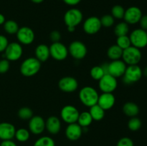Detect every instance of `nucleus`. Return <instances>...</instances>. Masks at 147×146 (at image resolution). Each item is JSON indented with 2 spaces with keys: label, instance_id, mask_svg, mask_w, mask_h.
Listing matches in <instances>:
<instances>
[{
  "label": "nucleus",
  "instance_id": "1",
  "mask_svg": "<svg viewBox=\"0 0 147 146\" xmlns=\"http://www.w3.org/2000/svg\"><path fill=\"white\" fill-rule=\"evenodd\" d=\"M99 94L96 90L90 86L83 87L79 92V99L86 107H90L98 103Z\"/></svg>",
  "mask_w": 147,
  "mask_h": 146
},
{
  "label": "nucleus",
  "instance_id": "2",
  "mask_svg": "<svg viewBox=\"0 0 147 146\" xmlns=\"http://www.w3.org/2000/svg\"><path fill=\"white\" fill-rule=\"evenodd\" d=\"M41 68V62L36 57L26 59L20 65V72L25 77L35 75Z\"/></svg>",
  "mask_w": 147,
  "mask_h": 146
},
{
  "label": "nucleus",
  "instance_id": "3",
  "mask_svg": "<svg viewBox=\"0 0 147 146\" xmlns=\"http://www.w3.org/2000/svg\"><path fill=\"white\" fill-rule=\"evenodd\" d=\"M142 57V54L140 49H138L131 45L123 50L121 58L126 64L136 65L140 62Z\"/></svg>",
  "mask_w": 147,
  "mask_h": 146
},
{
  "label": "nucleus",
  "instance_id": "4",
  "mask_svg": "<svg viewBox=\"0 0 147 146\" xmlns=\"http://www.w3.org/2000/svg\"><path fill=\"white\" fill-rule=\"evenodd\" d=\"M142 76V70L138 64L129 65L123 75V82L126 84H132L139 81Z\"/></svg>",
  "mask_w": 147,
  "mask_h": 146
},
{
  "label": "nucleus",
  "instance_id": "5",
  "mask_svg": "<svg viewBox=\"0 0 147 146\" xmlns=\"http://www.w3.org/2000/svg\"><path fill=\"white\" fill-rule=\"evenodd\" d=\"M131 45L138 49L144 48L147 46V31L142 29H136L131 31L130 36Z\"/></svg>",
  "mask_w": 147,
  "mask_h": 146
},
{
  "label": "nucleus",
  "instance_id": "6",
  "mask_svg": "<svg viewBox=\"0 0 147 146\" xmlns=\"http://www.w3.org/2000/svg\"><path fill=\"white\" fill-rule=\"evenodd\" d=\"M83 19V13L76 8L67 10L64 15V21L67 27H76L82 22Z\"/></svg>",
  "mask_w": 147,
  "mask_h": 146
},
{
  "label": "nucleus",
  "instance_id": "7",
  "mask_svg": "<svg viewBox=\"0 0 147 146\" xmlns=\"http://www.w3.org/2000/svg\"><path fill=\"white\" fill-rule=\"evenodd\" d=\"M79 115L80 113L78 110L75 106L70 104L64 106L60 112L61 119L68 125L77 123Z\"/></svg>",
  "mask_w": 147,
  "mask_h": 146
},
{
  "label": "nucleus",
  "instance_id": "8",
  "mask_svg": "<svg viewBox=\"0 0 147 146\" xmlns=\"http://www.w3.org/2000/svg\"><path fill=\"white\" fill-rule=\"evenodd\" d=\"M49 48H50V56L54 60L62 61L67 58V54H68V49L63 43L60 42H53Z\"/></svg>",
  "mask_w": 147,
  "mask_h": 146
},
{
  "label": "nucleus",
  "instance_id": "9",
  "mask_svg": "<svg viewBox=\"0 0 147 146\" xmlns=\"http://www.w3.org/2000/svg\"><path fill=\"white\" fill-rule=\"evenodd\" d=\"M98 82L99 89L103 92L112 93L117 88V80L109 74H105Z\"/></svg>",
  "mask_w": 147,
  "mask_h": 146
},
{
  "label": "nucleus",
  "instance_id": "10",
  "mask_svg": "<svg viewBox=\"0 0 147 146\" xmlns=\"http://www.w3.org/2000/svg\"><path fill=\"white\" fill-rule=\"evenodd\" d=\"M87 47L86 44L80 41H73L68 47V53L76 60H82L87 54Z\"/></svg>",
  "mask_w": 147,
  "mask_h": 146
},
{
  "label": "nucleus",
  "instance_id": "11",
  "mask_svg": "<svg viewBox=\"0 0 147 146\" xmlns=\"http://www.w3.org/2000/svg\"><path fill=\"white\" fill-rule=\"evenodd\" d=\"M23 54V49L21 44L18 42L9 43L4 51V56L9 61H16L20 59Z\"/></svg>",
  "mask_w": 147,
  "mask_h": 146
},
{
  "label": "nucleus",
  "instance_id": "12",
  "mask_svg": "<svg viewBox=\"0 0 147 146\" xmlns=\"http://www.w3.org/2000/svg\"><path fill=\"white\" fill-rule=\"evenodd\" d=\"M17 37L20 44L30 45L34 40V32L30 27H22L19 29L17 32Z\"/></svg>",
  "mask_w": 147,
  "mask_h": 146
},
{
  "label": "nucleus",
  "instance_id": "13",
  "mask_svg": "<svg viewBox=\"0 0 147 146\" xmlns=\"http://www.w3.org/2000/svg\"><path fill=\"white\" fill-rule=\"evenodd\" d=\"M126 67V64L123 60H113L108 64V74L116 78L122 77L124 74Z\"/></svg>",
  "mask_w": 147,
  "mask_h": 146
},
{
  "label": "nucleus",
  "instance_id": "14",
  "mask_svg": "<svg viewBox=\"0 0 147 146\" xmlns=\"http://www.w3.org/2000/svg\"><path fill=\"white\" fill-rule=\"evenodd\" d=\"M102 25L100 20L97 17H90L85 20L83 23V30L88 34H96L100 31Z\"/></svg>",
  "mask_w": 147,
  "mask_h": 146
},
{
  "label": "nucleus",
  "instance_id": "15",
  "mask_svg": "<svg viewBox=\"0 0 147 146\" xmlns=\"http://www.w3.org/2000/svg\"><path fill=\"white\" fill-rule=\"evenodd\" d=\"M142 15V10L138 7L133 6L125 10L123 19L128 24H135L139 22Z\"/></svg>",
  "mask_w": 147,
  "mask_h": 146
},
{
  "label": "nucleus",
  "instance_id": "16",
  "mask_svg": "<svg viewBox=\"0 0 147 146\" xmlns=\"http://www.w3.org/2000/svg\"><path fill=\"white\" fill-rule=\"evenodd\" d=\"M58 87L60 90L65 92H73L78 87V82L74 77L67 76L59 80Z\"/></svg>",
  "mask_w": 147,
  "mask_h": 146
},
{
  "label": "nucleus",
  "instance_id": "17",
  "mask_svg": "<svg viewBox=\"0 0 147 146\" xmlns=\"http://www.w3.org/2000/svg\"><path fill=\"white\" fill-rule=\"evenodd\" d=\"M45 129V121L39 115L33 116L29 121V130L34 135H40Z\"/></svg>",
  "mask_w": 147,
  "mask_h": 146
},
{
  "label": "nucleus",
  "instance_id": "18",
  "mask_svg": "<svg viewBox=\"0 0 147 146\" xmlns=\"http://www.w3.org/2000/svg\"><path fill=\"white\" fill-rule=\"evenodd\" d=\"M83 134V128L77 123L69 124L65 129V136L68 140L76 141L80 138Z\"/></svg>",
  "mask_w": 147,
  "mask_h": 146
},
{
  "label": "nucleus",
  "instance_id": "19",
  "mask_svg": "<svg viewBox=\"0 0 147 146\" xmlns=\"http://www.w3.org/2000/svg\"><path fill=\"white\" fill-rule=\"evenodd\" d=\"M116 98L113 93L103 92L99 95L97 104L106 111L111 109L114 106Z\"/></svg>",
  "mask_w": 147,
  "mask_h": 146
},
{
  "label": "nucleus",
  "instance_id": "20",
  "mask_svg": "<svg viewBox=\"0 0 147 146\" xmlns=\"http://www.w3.org/2000/svg\"><path fill=\"white\" fill-rule=\"evenodd\" d=\"M16 128L11 123H0V140H12L15 135Z\"/></svg>",
  "mask_w": 147,
  "mask_h": 146
},
{
  "label": "nucleus",
  "instance_id": "21",
  "mask_svg": "<svg viewBox=\"0 0 147 146\" xmlns=\"http://www.w3.org/2000/svg\"><path fill=\"white\" fill-rule=\"evenodd\" d=\"M45 129L49 133L52 135H56L60 131L61 129V122L56 116H50L45 121Z\"/></svg>",
  "mask_w": 147,
  "mask_h": 146
},
{
  "label": "nucleus",
  "instance_id": "22",
  "mask_svg": "<svg viewBox=\"0 0 147 146\" xmlns=\"http://www.w3.org/2000/svg\"><path fill=\"white\" fill-rule=\"evenodd\" d=\"M50 57V48L44 44H40L35 49V57L40 62H46Z\"/></svg>",
  "mask_w": 147,
  "mask_h": 146
},
{
  "label": "nucleus",
  "instance_id": "23",
  "mask_svg": "<svg viewBox=\"0 0 147 146\" xmlns=\"http://www.w3.org/2000/svg\"><path fill=\"white\" fill-rule=\"evenodd\" d=\"M123 113L128 117H136L139 113V107L133 102H127L123 106Z\"/></svg>",
  "mask_w": 147,
  "mask_h": 146
},
{
  "label": "nucleus",
  "instance_id": "24",
  "mask_svg": "<svg viewBox=\"0 0 147 146\" xmlns=\"http://www.w3.org/2000/svg\"><path fill=\"white\" fill-rule=\"evenodd\" d=\"M123 50L119 47L117 44H113L107 50V55L109 59L113 60H120L122 57Z\"/></svg>",
  "mask_w": 147,
  "mask_h": 146
},
{
  "label": "nucleus",
  "instance_id": "25",
  "mask_svg": "<svg viewBox=\"0 0 147 146\" xmlns=\"http://www.w3.org/2000/svg\"><path fill=\"white\" fill-rule=\"evenodd\" d=\"M89 113L91 115L93 120H96V121L102 120L105 116V110L98 104L90 107Z\"/></svg>",
  "mask_w": 147,
  "mask_h": 146
},
{
  "label": "nucleus",
  "instance_id": "26",
  "mask_svg": "<svg viewBox=\"0 0 147 146\" xmlns=\"http://www.w3.org/2000/svg\"><path fill=\"white\" fill-rule=\"evenodd\" d=\"M93 122V118L89 113V112H83L79 115L77 123L80 125L82 127H86L90 125Z\"/></svg>",
  "mask_w": 147,
  "mask_h": 146
},
{
  "label": "nucleus",
  "instance_id": "27",
  "mask_svg": "<svg viewBox=\"0 0 147 146\" xmlns=\"http://www.w3.org/2000/svg\"><path fill=\"white\" fill-rule=\"evenodd\" d=\"M19 27L18 24L14 20H8L6 21L4 24V29L9 34H16L18 31Z\"/></svg>",
  "mask_w": 147,
  "mask_h": 146
},
{
  "label": "nucleus",
  "instance_id": "28",
  "mask_svg": "<svg viewBox=\"0 0 147 146\" xmlns=\"http://www.w3.org/2000/svg\"><path fill=\"white\" fill-rule=\"evenodd\" d=\"M30 130H28L27 129L20 128L18 130H16L14 137L17 139V141L21 142V143H24V142L27 141L30 139Z\"/></svg>",
  "mask_w": 147,
  "mask_h": 146
},
{
  "label": "nucleus",
  "instance_id": "29",
  "mask_svg": "<svg viewBox=\"0 0 147 146\" xmlns=\"http://www.w3.org/2000/svg\"><path fill=\"white\" fill-rule=\"evenodd\" d=\"M129 31V24L126 22H125V21H122V22L117 24L114 28V33L117 37L127 35Z\"/></svg>",
  "mask_w": 147,
  "mask_h": 146
},
{
  "label": "nucleus",
  "instance_id": "30",
  "mask_svg": "<svg viewBox=\"0 0 147 146\" xmlns=\"http://www.w3.org/2000/svg\"><path fill=\"white\" fill-rule=\"evenodd\" d=\"M33 146H55L54 140L49 136H42L34 142Z\"/></svg>",
  "mask_w": 147,
  "mask_h": 146
},
{
  "label": "nucleus",
  "instance_id": "31",
  "mask_svg": "<svg viewBox=\"0 0 147 146\" xmlns=\"http://www.w3.org/2000/svg\"><path fill=\"white\" fill-rule=\"evenodd\" d=\"M18 117L22 120H30L33 117V111L28 107H23L19 110Z\"/></svg>",
  "mask_w": 147,
  "mask_h": 146
},
{
  "label": "nucleus",
  "instance_id": "32",
  "mask_svg": "<svg viewBox=\"0 0 147 146\" xmlns=\"http://www.w3.org/2000/svg\"><path fill=\"white\" fill-rule=\"evenodd\" d=\"M105 74L106 73L100 65L94 66V67H92L90 72V74L92 78L95 80H98V81H99Z\"/></svg>",
  "mask_w": 147,
  "mask_h": 146
},
{
  "label": "nucleus",
  "instance_id": "33",
  "mask_svg": "<svg viewBox=\"0 0 147 146\" xmlns=\"http://www.w3.org/2000/svg\"><path fill=\"white\" fill-rule=\"evenodd\" d=\"M142 123L139 117H131L130 120L128 122V127L131 131H137L142 127Z\"/></svg>",
  "mask_w": 147,
  "mask_h": 146
},
{
  "label": "nucleus",
  "instance_id": "34",
  "mask_svg": "<svg viewBox=\"0 0 147 146\" xmlns=\"http://www.w3.org/2000/svg\"><path fill=\"white\" fill-rule=\"evenodd\" d=\"M116 44H117V45L119 46L120 48H121L123 50L128 48V47H129L130 46H131L130 38H129V37L128 35L117 37Z\"/></svg>",
  "mask_w": 147,
  "mask_h": 146
},
{
  "label": "nucleus",
  "instance_id": "35",
  "mask_svg": "<svg viewBox=\"0 0 147 146\" xmlns=\"http://www.w3.org/2000/svg\"><path fill=\"white\" fill-rule=\"evenodd\" d=\"M125 14V9L121 5H115L111 9V15L113 18L121 19H123Z\"/></svg>",
  "mask_w": 147,
  "mask_h": 146
},
{
  "label": "nucleus",
  "instance_id": "36",
  "mask_svg": "<svg viewBox=\"0 0 147 146\" xmlns=\"http://www.w3.org/2000/svg\"><path fill=\"white\" fill-rule=\"evenodd\" d=\"M100 23L103 27L109 28V27H112L114 24L115 19L111 14H105L100 19Z\"/></svg>",
  "mask_w": 147,
  "mask_h": 146
},
{
  "label": "nucleus",
  "instance_id": "37",
  "mask_svg": "<svg viewBox=\"0 0 147 146\" xmlns=\"http://www.w3.org/2000/svg\"><path fill=\"white\" fill-rule=\"evenodd\" d=\"M9 61L7 59H3L0 60V74H4L9 70Z\"/></svg>",
  "mask_w": 147,
  "mask_h": 146
},
{
  "label": "nucleus",
  "instance_id": "38",
  "mask_svg": "<svg viewBox=\"0 0 147 146\" xmlns=\"http://www.w3.org/2000/svg\"><path fill=\"white\" fill-rule=\"evenodd\" d=\"M116 146H134V144L130 137H123L118 141Z\"/></svg>",
  "mask_w": 147,
  "mask_h": 146
},
{
  "label": "nucleus",
  "instance_id": "39",
  "mask_svg": "<svg viewBox=\"0 0 147 146\" xmlns=\"http://www.w3.org/2000/svg\"><path fill=\"white\" fill-rule=\"evenodd\" d=\"M9 42L7 37L0 34V52L5 51L6 48L8 46Z\"/></svg>",
  "mask_w": 147,
  "mask_h": 146
},
{
  "label": "nucleus",
  "instance_id": "40",
  "mask_svg": "<svg viewBox=\"0 0 147 146\" xmlns=\"http://www.w3.org/2000/svg\"><path fill=\"white\" fill-rule=\"evenodd\" d=\"M50 38L53 42H60V39H61V34H60V31L54 30L50 33Z\"/></svg>",
  "mask_w": 147,
  "mask_h": 146
},
{
  "label": "nucleus",
  "instance_id": "41",
  "mask_svg": "<svg viewBox=\"0 0 147 146\" xmlns=\"http://www.w3.org/2000/svg\"><path fill=\"white\" fill-rule=\"evenodd\" d=\"M139 24H140L141 29L144 30H147V14L145 15H142V18H141L140 21H139Z\"/></svg>",
  "mask_w": 147,
  "mask_h": 146
},
{
  "label": "nucleus",
  "instance_id": "42",
  "mask_svg": "<svg viewBox=\"0 0 147 146\" xmlns=\"http://www.w3.org/2000/svg\"><path fill=\"white\" fill-rule=\"evenodd\" d=\"M0 146H17V144L12 141L11 140H2V142L0 144Z\"/></svg>",
  "mask_w": 147,
  "mask_h": 146
},
{
  "label": "nucleus",
  "instance_id": "43",
  "mask_svg": "<svg viewBox=\"0 0 147 146\" xmlns=\"http://www.w3.org/2000/svg\"><path fill=\"white\" fill-rule=\"evenodd\" d=\"M63 1L69 6H76L78 4L81 0H63Z\"/></svg>",
  "mask_w": 147,
  "mask_h": 146
},
{
  "label": "nucleus",
  "instance_id": "44",
  "mask_svg": "<svg viewBox=\"0 0 147 146\" xmlns=\"http://www.w3.org/2000/svg\"><path fill=\"white\" fill-rule=\"evenodd\" d=\"M5 21H6L5 17H4V16L2 14H1V13H0V25H1V24H4Z\"/></svg>",
  "mask_w": 147,
  "mask_h": 146
},
{
  "label": "nucleus",
  "instance_id": "45",
  "mask_svg": "<svg viewBox=\"0 0 147 146\" xmlns=\"http://www.w3.org/2000/svg\"><path fill=\"white\" fill-rule=\"evenodd\" d=\"M67 27V31H69V32H73V31H75V30H76V27Z\"/></svg>",
  "mask_w": 147,
  "mask_h": 146
},
{
  "label": "nucleus",
  "instance_id": "46",
  "mask_svg": "<svg viewBox=\"0 0 147 146\" xmlns=\"http://www.w3.org/2000/svg\"><path fill=\"white\" fill-rule=\"evenodd\" d=\"M142 73H143V75L147 77V66L144 69V70H142Z\"/></svg>",
  "mask_w": 147,
  "mask_h": 146
},
{
  "label": "nucleus",
  "instance_id": "47",
  "mask_svg": "<svg viewBox=\"0 0 147 146\" xmlns=\"http://www.w3.org/2000/svg\"><path fill=\"white\" fill-rule=\"evenodd\" d=\"M31 1H32V2L35 3V4H40V3L42 2L44 0H31Z\"/></svg>",
  "mask_w": 147,
  "mask_h": 146
}]
</instances>
